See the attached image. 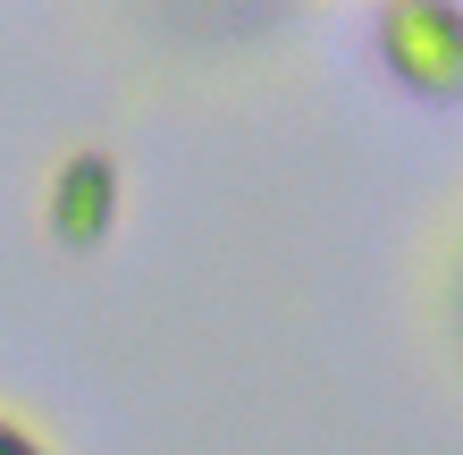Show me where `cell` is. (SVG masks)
I'll list each match as a JSON object with an SVG mask.
<instances>
[{
  "label": "cell",
  "instance_id": "3",
  "mask_svg": "<svg viewBox=\"0 0 463 455\" xmlns=\"http://www.w3.org/2000/svg\"><path fill=\"white\" fill-rule=\"evenodd\" d=\"M0 455H60V447H51V431H34L25 413L0 405Z\"/></svg>",
  "mask_w": 463,
  "mask_h": 455
},
{
  "label": "cell",
  "instance_id": "2",
  "mask_svg": "<svg viewBox=\"0 0 463 455\" xmlns=\"http://www.w3.org/2000/svg\"><path fill=\"white\" fill-rule=\"evenodd\" d=\"M379 60L421 101H463V9L455 0H396L379 9Z\"/></svg>",
  "mask_w": 463,
  "mask_h": 455
},
{
  "label": "cell",
  "instance_id": "1",
  "mask_svg": "<svg viewBox=\"0 0 463 455\" xmlns=\"http://www.w3.org/2000/svg\"><path fill=\"white\" fill-rule=\"evenodd\" d=\"M118 211H127V160L110 144H68L43 177V236L60 253H101L118 236Z\"/></svg>",
  "mask_w": 463,
  "mask_h": 455
}]
</instances>
